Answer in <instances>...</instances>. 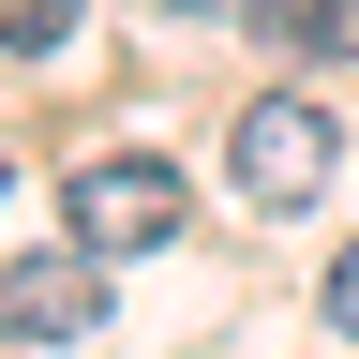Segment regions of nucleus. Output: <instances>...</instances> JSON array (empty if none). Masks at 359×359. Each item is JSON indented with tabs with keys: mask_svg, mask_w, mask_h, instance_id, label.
Wrapping results in <instances>:
<instances>
[{
	"mask_svg": "<svg viewBox=\"0 0 359 359\" xmlns=\"http://www.w3.org/2000/svg\"><path fill=\"white\" fill-rule=\"evenodd\" d=\"M240 195L255 210H314L330 195V105L314 90H255L240 105Z\"/></svg>",
	"mask_w": 359,
	"mask_h": 359,
	"instance_id": "nucleus-1",
	"label": "nucleus"
},
{
	"mask_svg": "<svg viewBox=\"0 0 359 359\" xmlns=\"http://www.w3.org/2000/svg\"><path fill=\"white\" fill-rule=\"evenodd\" d=\"M60 240H90V255H150V240H180V165H75V195H60Z\"/></svg>",
	"mask_w": 359,
	"mask_h": 359,
	"instance_id": "nucleus-2",
	"label": "nucleus"
},
{
	"mask_svg": "<svg viewBox=\"0 0 359 359\" xmlns=\"http://www.w3.org/2000/svg\"><path fill=\"white\" fill-rule=\"evenodd\" d=\"M105 330V255L60 240V255H0V344H75Z\"/></svg>",
	"mask_w": 359,
	"mask_h": 359,
	"instance_id": "nucleus-3",
	"label": "nucleus"
},
{
	"mask_svg": "<svg viewBox=\"0 0 359 359\" xmlns=\"http://www.w3.org/2000/svg\"><path fill=\"white\" fill-rule=\"evenodd\" d=\"M285 45H314V60H359V0H255Z\"/></svg>",
	"mask_w": 359,
	"mask_h": 359,
	"instance_id": "nucleus-4",
	"label": "nucleus"
},
{
	"mask_svg": "<svg viewBox=\"0 0 359 359\" xmlns=\"http://www.w3.org/2000/svg\"><path fill=\"white\" fill-rule=\"evenodd\" d=\"M75 15H90V0H0V45H15V60H45Z\"/></svg>",
	"mask_w": 359,
	"mask_h": 359,
	"instance_id": "nucleus-5",
	"label": "nucleus"
},
{
	"mask_svg": "<svg viewBox=\"0 0 359 359\" xmlns=\"http://www.w3.org/2000/svg\"><path fill=\"white\" fill-rule=\"evenodd\" d=\"M330 330H344V344H359V240H344V255H330Z\"/></svg>",
	"mask_w": 359,
	"mask_h": 359,
	"instance_id": "nucleus-6",
	"label": "nucleus"
},
{
	"mask_svg": "<svg viewBox=\"0 0 359 359\" xmlns=\"http://www.w3.org/2000/svg\"><path fill=\"white\" fill-rule=\"evenodd\" d=\"M165 15H255V0H165Z\"/></svg>",
	"mask_w": 359,
	"mask_h": 359,
	"instance_id": "nucleus-7",
	"label": "nucleus"
},
{
	"mask_svg": "<svg viewBox=\"0 0 359 359\" xmlns=\"http://www.w3.org/2000/svg\"><path fill=\"white\" fill-rule=\"evenodd\" d=\"M0 359H45V344H0Z\"/></svg>",
	"mask_w": 359,
	"mask_h": 359,
	"instance_id": "nucleus-8",
	"label": "nucleus"
}]
</instances>
